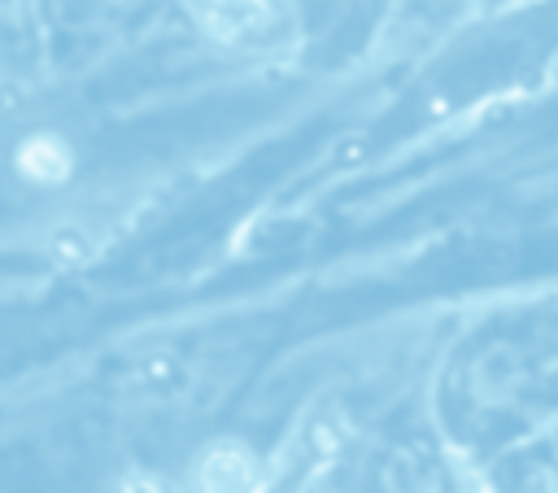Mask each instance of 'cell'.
Wrapping results in <instances>:
<instances>
[{
    "label": "cell",
    "mask_w": 558,
    "mask_h": 493,
    "mask_svg": "<svg viewBox=\"0 0 558 493\" xmlns=\"http://www.w3.org/2000/svg\"><path fill=\"white\" fill-rule=\"evenodd\" d=\"M196 493H257L262 484V467L253 458L248 445L240 441H218L209 449H201L196 471H192Z\"/></svg>",
    "instance_id": "7a4b0ae2"
},
{
    "label": "cell",
    "mask_w": 558,
    "mask_h": 493,
    "mask_svg": "<svg viewBox=\"0 0 558 493\" xmlns=\"http://www.w3.org/2000/svg\"><path fill=\"white\" fill-rule=\"evenodd\" d=\"M187 9L214 39L231 48L270 52L292 39V9L283 0H187Z\"/></svg>",
    "instance_id": "6da1fadb"
},
{
    "label": "cell",
    "mask_w": 558,
    "mask_h": 493,
    "mask_svg": "<svg viewBox=\"0 0 558 493\" xmlns=\"http://www.w3.org/2000/svg\"><path fill=\"white\" fill-rule=\"evenodd\" d=\"M13 166H17L22 179L48 188V183H65V175H70V166H74V153H70V144H65L61 135L39 131V135H26V140L17 144Z\"/></svg>",
    "instance_id": "3957f363"
},
{
    "label": "cell",
    "mask_w": 558,
    "mask_h": 493,
    "mask_svg": "<svg viewBox=\"0 0 558 493\" xmlns=\"http://www.w3.org/2000/svg\"><path fill=\"white\" fill-rule=\"evenodd\" d=\"M118 493H170V484L157 480V476H131V480L118 484Z\"/></svg>",
    "instance_id": "277c9868"
}]
</instances>
